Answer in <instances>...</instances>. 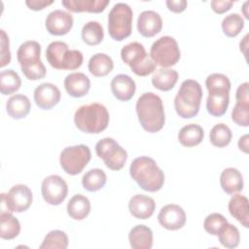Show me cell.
<instances>
[{"instance_id": "25", "label": "cell", "mask_w": 249, "mask_h": 249, "mask_svg": "<svg viewBox=\"0 0 249 249\" xmlns=\"http://www.w3.org/2000/svg\"><path fill=\"white\" fill-rule=\"evenodd\" d=\"M229 211L244 228L249 227V208L248 198L240 194H233L229 201Z\"/></svg>"}, {"instance_id": "45", "label": "cell", "mask_w": 249, "mask_h": 249, "mask_svg": "<svg viewBox=\"0 0 249 249\" xmlns=\"http://www.w3.org/2000/svg\"><path fill=\"white\" fill-rule=\"evenodd\" d=\"M165 4L168 10L173 13H182L188 5L186 0H167Z\"/></svg>"}, {"instance_id": "27", "label": "cell", "mask_w": 249, "mask_h": 249, "mask_svg": "<svg viewBox=\"0 0 249 249\" xmlns=\"http://www.w3.org/2000/svg\"><path fill=\"white\" fill-rule=\"evenodd\" d=\"M20 231L18 220L11 213L10 210L1 209L0 213V236L3 239H14Z\"/></svg>"}, {"instance_id": "13", "label": "cell", "mask_w": 249, "mask_h": 249, "mask_svg": "<svg viewBox=\"0 0 249 249\" xmlns=\"http://www.w3.org/2000/svg\"><path fill=\"white\" fill-rule=\"evenodd\" d=\"M41 192L46 202L51 205H59L67 196L68 186L59 175H50L43 180Z\"/></svg>"}, {"instance_id": "22", "label": "cell", "mask_w": 249, "mask_h": 249, "mask_svg": "<svg viewBox=\"0 0 249 249\" xmlns=\"http://www.w3.org/2000/svg\"><path fill=\"white\" fill-rule=\"evenodd\" d=\"M109 2V0H62L61 4L73 13H101Z\"/></svg>"}, {"instance_id": "8", "label": "cell", "mask_w": 249, "mask_h": 249, "mask_svg": "<svg viewBox=\"0 0 249 249\" xmlns=\"http://www.w3.org/2000/svg\"><path fill=\"white\" fill-rule=\"evenodd\" d=\"M133 13L125 3H117L108 15V32L115 41H123L131 34Z\"/></svg>"}, {"instance_id": "31", "label": "cell", "mask_w": 249, "mask_h": 249, "mask_svg": "<svg viewBox=\"0 0 249 249\" xmlns=\"http://www.w3.org/2000/svg\"><path fill=\"white\" fill-rule=\"evenodd\" d=\"M204 137L203 128L196 124H189L183 126L178 133V140L185 147L198 145Z\"/></svg>"}, {"instance_id": "42", "label": "cell", "mask_w": 249, "mask_h": 249, "mask_svg": "<svg viewBox=\"0 0 249 249\" xmlns=\"http://www.w3.org/2000/svg\"><path fill=\"white\" fill-rule=\"evenodd\" d=\"M1 39H0V67L11 62V52L9 49V37L6 32L1 29Z\"/></svg>"}, {"instance_id": "43", "label": "cell", "mask_w": 249, "mask_h": 249, "mask_svg": "<svg viewBox=\"0 0 249 249\" xmlns=\"http://www.w3.org/2000/svg\"><path fill=\"white\" fill-rule=\"evenodd\" d=\"M212 10L217 14H224L229 11L233 5V1L231 0H212L210 2Z\"/></svg>"}, {"instance_id": "38", "label": "cell", "mask_w": 249, "mask_h": 249, "mask_svg": "<svg viewBox=\"0 0 249 249\" xmlns=\"http://www.w3.org/2000/svg\"><path fill=\"white\" fill-rule=\"evenodd\" d=\"M244 27V20L236 13L226 16L222 21V29L228 37H235Z\"/></svg>"}, {"instance_id": "35", "label": "cell", "mask_w": 249, "mask_h": 249, "mask_svg": "<svg viewBox=\"0 0 249 249\" xmlns=\"http://www.w3.org/2000/svg\"><path fill=\"white\" fill-rule=\"evenodd\" d=\"M68 243V236L64 231L53 230L47 233L40 245V249H66Z\"/></svg>"}, {"instance_id": "3", "label": "cell", "mask_w": 249, "mask_h": 249, "mask_svg": "<svg viewBox=\"0 0 249 249\" xmlns=\"http://www.w3.org/2000/svg\"><path fill=\"white\" fill-rule=\"evenodd\" d=\"M75 125L85 133H100L109 124V112L100 103L82 105L74 115Z\"/></svg>"}, {"instance_id": "23", "label": "cell", "mask_w": 249, "mask_h": 249, "mask_svg": "<svg viewBox=\"0 0 249 249\" xmlns=\"http://www.w3.org/2000/svg\"><path fill=\"white\" fill-rule=\"evenodd\" d=\"M128 240L133 249H151L153 246V231L145 225H137L130 230Z\"/></svg>"}, {"instance_id": "41", "label": "cell", "mask_w": 249, "mask_h": 249, "mask_svg": "<svg viewBox=\"0 0 249 249\" xmlns=\"http://www.w3.org/2000/svg\"><path fill=\"white\" fill-rule=\"evenodd\" d=\"M205 86L207 89H231V82L229 78L221 73L210 74L205 80Z\"/></svg>"}, {"instance_id": "19", "label": "cell", "mask_w": 249, "mask_h": 249, "mask_svg": "<svg viewBox=\"0 0 249 249\" xmlns=\"http://www.w3.org/2000/svg\"><path fill=\"white\" fill-rule=\"evenodd\" d=\"M111 90L117 99L121 101H128L135 93L136 85L130 76L126 74H119L111 81Z\"/></svg>"}, {"instance_id": "26", "label": "cell", "mask_w": 249, "mask_h": 249, "mask_svg": "<svg viewBox=\"0 0 249 249\" xmlns=\"http://www.w3.org/2000/svg\"><path fill=\"white\" fill-rule=\"evenodd\" d=\"M30 100L24 94H15L11 96L6 103L8 115L16 120L26 117L30 111Z\"/></svg>"}, {"instance_id": "6", "label": "cell", "mask_w": 249, "mask_h": 249, "mask_svg": "<svg viewBox=\"0 0 249 249\" xmlns=\"http://www.w3.org/2000/svg\"><path fill=\"white\" fill-rule=\"evenodd\" d=\"M46 58L52 67L62 70L78 69L84 60L80 51L69 50L68 45L61 41H53L47 47Z\"/></svg>"}, {"instance_id": "7", "label": "cell", "mask_w": 249, "mask_h": 249, "mask_svg": "<svg viewBox=\"0 0 249 249\" xmlns=\"http://www.w3.org/2000/svg\"><path fill=\"white\" fill-rule=\"evenodd\" d=\"M121 57L137 76H148L156 70L157 64L146 53L144 46L138 42L125 45L121 51Z\"/></svg>"}, {"instance_id": "16", "label": "cell", "mask_w": 249, "mask_h": 249, "mask_svg": "<svg viewBox=\"0 0 249 249\" xmlns=\"http://www.w3.org/2000/svg\"><path fill=\"white\" fill-rule=\"evenodd\" d=\"M59 89L51 83H42L34 90V101L43 110H50L60 100Z\"/></svg>"}, {"instance_id": "1", "label": "cell", "mask_w": 249, "mask_h": 249, "mask_svg": "<svg viewBox=\"0 0 249 249\" xmlns=\"http://www.w3.org/2000/svg\"><path fill=\"white\" fill-rule=\"evenodd\" d=\"M136 113L141 126L148 132L160 131L165 122L161 98L154 92H145L136 101Z\"/></svg>"}, {"instance_id": "30", "label": "cell", "mask_w": 249, "mask_h": 249, "mask_svg": "<svg viewBox=\"0 0 249 249\" xmlns=\"http://www.w3.org/2000/svg\"><path fill=\"white\" fill-rule=\"evenodd\" d=\"M178 80V73L176 70L170 68H160L152 77L153 86L162 91L170 90L174 88Z\"/></svg>"}, {"instance_id": "11", "label": "cell", "mask_w": 249, "mask_h": 249, "mask_svg": "<svg viewBox=\"0 0 249 249\" xmlns=\"http://www.w3.org/2000/svg\"><path fill=\"white\" fill-rule=\"evenodd\" d=\"M95 152L105 165L112 170L122 169L127 159L126 151L110 137L99 140L95 145Z\"/></svg>"}, {"instance_id": "37", "label": "cell", "mask_w": 249, "mask_h": 249, "mask_svg": "<svg viewBox=\"0 0 249 249\" xmlns=\"http://www.w3.org/2000/svg\"><path fill=\"white\" fill-rule=\"evenodd\" d=\"M231 128L223 123L215 124L209 134L210 142L218 148H223L229 145L231 140Z\"/></svg>"}, {"instance_id": "29", "label": "cell", "mask_w": 249, "mask_h": 249, "mask_svg": "<svg viewBox=\"0 0 249 249\" xmlns=\"http://www.w3.org/2000/svg\"><path fill=\"white\" fill-rule=\"evenodd\" d=\"M88 67L91 75L95 77H104L113 70L114 62L109 55L98 53L89 58Z\"/></svg>"}, {"instance_id": "39", "label": "cell", "mask_w": 249, "mask_h": 249, "mask_svg": "<svg viewBox=\"0 0 249 249\" xmlns=\"http://www.w3.org/2000/svg\"><path fill=\"white\" fill-rule=\"evenodd\" d=\"M228 223L227 219L220 213H211L209 214L203 223L204 230L212 234V235H218L221 229L224 227V225Z\"/></svg>"}, {"instance_id": "21", "label": "cell", "mask_w": 249, "mask_h": 249, "mask_svg": "<svg viewBox=\"0 0 249 249\" xmlns=\"http://www.w3.org/2000/svg\"><path fill=\"white\" fill-rule=\"evenodd\" d=\"M64 88L72 97L85 96L90 89V81L82 72L70 73L64 79Z\"/></svg>"}, {"instance_id": "18", "label": "cell", "mask_w": 249, "mask_h": 249, "mask_svg": "<svg viewBox=\"0 0 249 249\" xmlns=\"http://www.w3.org/2000/svg\"><path fill=\"white\" fill-rule=\"evenodd\" d=\"M206 100L207 112L214 117L223 116L228 109L230 102V89H210Z\"/></svg>"}, {"instance_id": "12", "label": "cell", "mask_w": 249, "mask_h": 249, "mask_svg": "<svg viewBox=\"0 0 249 249\" xmlns=\"http://www.w3.org/2000/svg\"><path fill=\"white\" fill-rule=\"evenodd\" d=\"M1 206H5L11 212H23L26 211L33 199L31 190L23 184L13 186L8 194H2Z\"/></svg>"}, {"instance_id": "33", "label": "cell", "mask_w": 249, "mask_h": 249, "mask_svg": "<svg viewBox=\"0 0 249 249\" xmlns=\"http://www.w3.org/2000/svg\"><path fill=\"white\" fill-rule=\"evenodd\" d=\"M21 86V80L18 74L12 70H3L0 73V90L3 95L16 92Z\"/></svg>"}, {"instance_id": "17", "label": "cell", "mask_w": 249, "mask_h": 249, "mask_svg": "<svg viewBox=\"0 0 249 249\" xmlns=\"http://www.w3.org/2000/svg\"><path fill=\"white\" fill-rule=\"evenodd\" d=\"M162 27V19L159 13L147 10L140 13L137 18V29L143 37H153L158 34Z\"/></svg>"}, {"instance_id": "5", "label": "cell", "mask_w": 249, "mask_h": 249, "mask_svg": "<svg viewBox=\"0 0 249 249\" xmlns=\"http://www.w3.org/2000/svg\"><path fill=\"white\" fill-rule=\"evenodd\" d=\"M40 54L41 46L33 40L22 43L17 52L20 69L28 80L35 81L46 76L47 70L40 58Z\"/></svg>"}, {"instance_id": "44", "label": "cell", "mask_w": 249, "mask_h": 249, "mask_svg": "<svg viewBox=\"0 0 249 249\" xmlns=\"http://www.w3.org/2000/svg\"><path fill=\"white\" fill-rule=\"evenodd\" d=\"M235 98L236 102L249 103V84L247 82L241 84L237 88Z\"/></svg>"}, {"instance_id": "2", "label": "cell", "mask_w": 249, "mask_h": 249, "mask_svg": "<svg viewBox=\"0 0 249 249\" xmlns=\"http://www.w3.org/2000/svg\"><path fill=\"white\" fill-rule=\"evenodd\" d=\"M131 178L141 189L155 193L160 191L164 183V173L150 157H138L129 166Z\"/></svg>"}, {"instance_id": "14", "label": "cell", "mask_w": 249, "mask_h": 249, "mask_svg": "<svg viewBox=\"0 0 249 249\" xmlns=\"http://www.w3.org/2000/svg\"><path fill=\"white\" fill-rule=\"evenodd\" d=\"M73 22L74 19L70 13L63 10H54L47 16L45 26L50 34L61 36L71 30Z\"/></svg>"}, {"instance_id": "20", "label": "cell", "mask_w": 249, "mask_h": 249, "mask_svg": "<svg viewBox=\"0 0 249 249\" xmlns=\"http://www.w3.org/2000/svg\"><path fill=\"white\" fill-rule=\"evenodd\" d=\"M128 209L133 217L145 220L153 215L156 209V202L151 196L135 195L128 202Z\"/></svg>"}, {"instance_id": "24", "label": "cell", "mask_w": 249, "mask_h": 249, "mask_svg": "<svg viewBox=\"0 0 249 249\" xmlns=\"http://www.w3.org/2000/svg\"><path fill=\"white\" fill-rule=\"evenodd\" d=\"M220 184L226 194L233 195L242 191L243 177L236 168L228 167L221 173Z\"/></svg>"}, {"instance_id": "47", "label": "cell", "mask_w": 249, "mask_h": 249, "mask_svg": "<svg viewBox=\"0 0 249 249\" xmlns=\"http://www.w3.org/2000/svg\"><path fill=\"white\" fill-rule=\"evenodd\" d=\"M238 148L244 153H248V134L243 135L238 140Z\"/></svg>"}, {"instance_id": "32", "label": "cell", "mask_w": 249, "mask_h": 249, "mask_svg": "<svg viewBox=\"0 0 249 249\" xmlns=\"http://www.w3.org/2000/svg\"><path fill=\"white\" fill-rule=\"evenodd\" d=\"M107 176L102 169L92 168L84 174L82 185L89 192H96L105 186Z\"/></svg>"}, {"instance_id": "36", "label": "cell", "mask_w": 249, "mask_h": 249, "mask_svg": "<svg viewBox=\"0 0 249 249\" xmlns=\"http://www.w3.org/2000/svg\"><path fill=\"white\" fill-rule=\"evenodd\" d=\"M220 243L229 249H232L238 246L240 241V234L238 229L229 223H226L219 231L218 235Z\"/></svg>"}, {"instance_id": "34", "label": "cell", "mask_w": 249, "mask_h": 249, "mask_svg": "<svg viewBox=\"0 0 249 249\" xmlns=\"http://www.w3.org/2000/svg\"><path fill=\"white\" fill-rule=\"evenodd\" d=\"M104 37L103 27L98 21H89L87 22L82 29V39L83 41L89 45L95 46L101 43Z\"/></svg>"}, {"instance_id": "28", "label": "cell", "mask_w": 249, "mask_h": 249, "mask_svg": "<svg viewBox=\"0 0 249 249\" xmlns=\"http://www.w3.org/2000/svg\"><path fill=\"white\" fill-rule=\"evenodd\" d=\"M67 213L70 218L81 221L90 212V201L83 195H75L67 203Z\"/></svg>"}, {"instance_id": "48", "label": "cell", "mask_w": 249, "mask_h": 249, "mask_svg": "<svg viewBox=\"0 0 249 249\" xmlns=\"http://www.w3.org/2000/svg\"><path fill=\"white\" fill-rule=\"evenodd\" d=\"M248 5V2L246 1L245 3H244V5H243V8H242V10H243V13H244V16H245V18H249V16H248V14L246 13V6Z\"/></svg>"}, {"instance_id": "46", "label": "cell", "mask_w": 249, "mask_h": 249, "mask_svg": "<svg viewBox=\"0 0 249 249\" xmlns=\"http://www.w3.org/2000/svg\"><path fill=\"white\" fill-rule=\"evenodd\" d=\"M53 3V0H26L25 1V4L27 5V7L34 11L43 10L44 8H46L47 6Z\"/></svg>"}, {"instance_id": "15", "label": "cell", "mask_w": 249, "mask_h": 249, "mask_svg": "<svg viewBox=\"0 0 249 249\" xmlns=\"http://www.w3.org/2000/svg\"><path fill=\"white\" fill-rule=\"evenodd\" d=\"M158 220L164 229L177 231L185 226L186 213L183 208L177 204H166L160 209Z\"/></svg>"}, {"instance_id": "40", "label": "cell", "mask_w": 249, "mask_h": 249, "mask_svg": "<svg viewBox=\"0 0 249 249\" xmlns=\"http://www.w3.org/2000/svg\"><path fill=\"white\" fill-rule=\"evenodd\" d=\"M232 121L240 126L249 125V103L236 102L231 112Z\"/></svg>"}, {"instance_id": "9", "label": "cell", "mask_w": 249, "mask_h": 249, "mask_svg": "<svg viewBox=\"0 0 249 249\" xmlns=\"http://www.w3.org/2000/svg\"><path fill=\"white\" fill-rule=\"evenodd\" d=\"M150 56L156 64L166 68L175 65L181 54L176 40L171 36H162L153 43Z\"/></svg>"}, {"instance_id": "10", "label": "cell", "mask_w": 249, "mask_h": 249, "mask_svg": "<svg viewBox=\"0 0 249 249\" xmlns=\"http://www.w3.org/2000/svg\"><path fill=\"white\" fill-rule=\"evenodd\" d=\"M91 158V153L87 145L80 144L66 147L62 150L59 162L62 169L69 175H77L83 171Z\"/></svg>"}, {"instance_id": "4", "label": "cell", "mask_w": 249, "mask_h": 249, "mask_svg": "<svg viewBox=\"0 0 249 249\" xmlns=\"http://www.w3.org/2000/svg\"><path fill=\"white\" fill-rule=\"evenodd\" d=\"M202 98V89L196 80L182 82L174 98V107L179 117L191 119L197 115Z\"/></svg>"}]
</instances>
